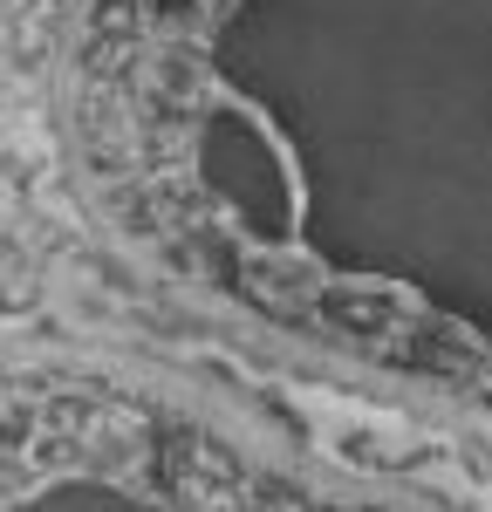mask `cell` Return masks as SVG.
<instances>
[{
	"mask_svg": "<svg viewBox=\"0 0 492 512\" xmlns=\"http://www.w3.org/2000/svg\"><path fill=\"white\" fill-rule=\"evenodd\" d=\"M164 485L178 492V499H233V485H240V465L212 444L205 431H171L164 437V458H158Z\"/></svg>",
	"mask_w": 492,
	"mask_h": 512,
	"instance_id": "cell-1",
	"label": "cell"
}]
</instances>
